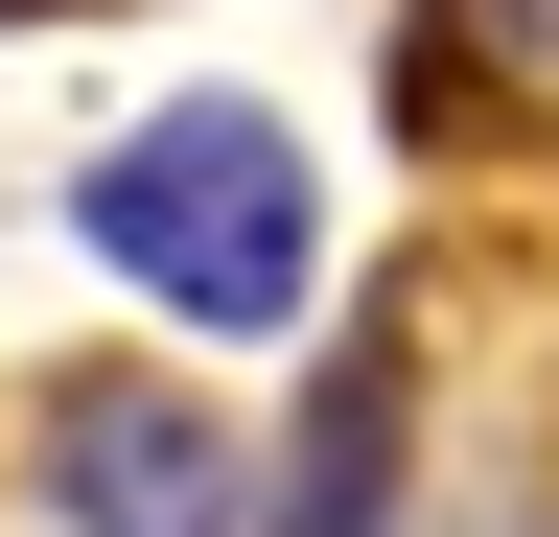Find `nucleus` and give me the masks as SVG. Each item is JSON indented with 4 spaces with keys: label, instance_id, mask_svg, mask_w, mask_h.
Returning <instances> with one entry per match:
<instances>
[{
    "label": "nucleus",
    "instance_id": "20e7f679",
    "mask_svg": "<svg viewBox=\"0 0 559 537\" xmlns=\"http://www.w3.org/2000/svg\"><path fill=\"white\" fill-rule=\"evenodd\" d=\"M443 24H466V71H513V94L559 117V0H443Z\"/></svg>",
    "mask_w": 559,
    "mask_h": 537
},
{
    "label": "nucleus",
    "instance_id": "f03ea898",
    "mask_svg": "<svg viewBox=\"0 0 559 537\" xmlns=\"http://www.w3.org/2000/svg\"><path fill=\"white\" fill-rule=\"evenodd\" d=\"M47 491H70V537H257V467L164 374H70L47 397Z\"/></svg>",
    "mask_w": 559,
    "mask_h": 537
},
{
    "label": "nucleus",
    "instance_id": "f257e3e1",
    "mask_svg": "<svg viewBox=\"0 0 559 537\" xmlns=\"http://www.w3.org/2000/svg\"><path fill=\"white\" fill-rule=\"evenodd\" d=\"M70 234L117 257L140 304H187V327H304V257H326V211H304V141H280L257 94H164L140 141L70 187Z\"/></svg>",
    "mask_w": 559,
    "mask_h": 537
},
{
    "label": "nucleus",
    "instance_id": "7ed1b4c3",
    "mask_svg": "<svg viewBox=\"0 0 559 537\" xmlns=\"http://www.w3.org/2000/svg\"><path fill=\"white\" fill-rule=\"evenodd\" d=\"M280 537H396V351H326L304 444H280Z\"/></svg>",
    "mask_w": 559,
    "mask_h": 537
}]
</instances>
